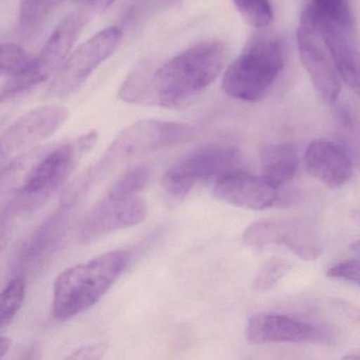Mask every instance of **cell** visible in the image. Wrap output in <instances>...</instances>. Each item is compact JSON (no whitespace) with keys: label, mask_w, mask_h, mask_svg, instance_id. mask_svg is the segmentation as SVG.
<instances>
[{"label":"cell","mask_w":360,"mask_h":360,"mask_svg":"<svg viewBox=\"0 0 360 360\" xmlns=\"http://www.w3.org/2000/svg\"><path fill=\"white\" fill-rule=\"evenodd\" d=\"M229 50L221 41H205L153 65L149 105L178 109L193 102L222 72Z\"/></svg>","instance_id":"1"},{"label":"cell","mask_w":360,"mask_h":360,"mask_svg":"<svg viewBox=\"0 0 360 360\" xmlns=\"http://www.w3.org/2000/svg\"><path fill=\"white\" fill-rule=\"evenodd\" d=\"M129 260V252L112 250L65 269L54 282V318L65 321L94 307L119 279Z\"/></svg>","instance_id":"2"},{"label":"cell","mask_w":360,"mask_h":360,"mask_svg":"<svg viewBox=\"0 0 360 360\" xmlns=\"http://www.w3.org/2000/svg\"><path fill=\"white\" fill-rule=\"evenodd\" d=\"M284 63L281 39L273 34L257 35L225 71L223 91L242 102H260L271 91Z\"/></svg>","instance_id":"3"},{"label":"cell","mask_w":360,"mask_h":360,"mask_svg":"<svg viewBox=\"0 0 360 360\" xmlns=\"http://www.w3.org/2000/svg\"><path fill=\"white\" fill-rule=\"evenodd\" d=\"M98 140L91 130L77 140L52 150L35 149L16 159L8 169V176H18V191L26 195H43L58 188L75 169L77 161L89 153Z\"/></svg>","instance_id":"4"},{"label":"cell","mask_w":360,"mask_h":360,"mask_svg":"<svg viewBox=\"0 0 360 360\" xmlns=\"http://www.w3.org/2000/svg\"><path fill=\"white\" fill-rule=\"evenodd\" d=\"M191 136L193 128L186 124L159 120H142L131 124L115 136L92 172L86 176L84 185L117 162L176 146Z\"/></svg>","instance_id":"5"},{"label":"cell","mask_w":360,"mask_h":360,"mask_svg":"<svg viewBox=\"0 0 360 360\" xmlns=\"http://www.w3.org/2000/svg\"><path fill=\"white\" fill-rule=\"evenodd\" d=\"M90 20V12L77 11L65 18L50 35L28 72L6 79L0 91L1 102L12 100L43 83L56 73L68 58L75 41Z\"/></svg>","instance_id":"6"},{"label":"cell","mask_w":360,"mask_h":360,"mask_svg":"<svg viewBox=\"0 0 360 360\" xmlns=\"http://www.w3.org/2000/svg\"><path fill=\"white\" fill-rule=\"evenodd\" d=\"M240 155L229 145H210L193 151L174 164L162 179L163 191L172 199L181 200L199 181L210 180L235 170Z\"/></svg>","instance_id":"7"},{"label":"cell","mask_w":360,"mask_h":360,"mask_svg":"<svg viewBox=\"0 0 360 360\" xmlns=\"http://www.w3.org/2000/svg\"><path fill=\"white\" fill-rule=\"evenodd\" d=\"M123 32L109 27L82 44L56 71L48 94L52 98H65L77 91L88 77L110 58L119 47Z\"/></svg>","instance_id":"8"},{"label":"cell","mask_w":360,"mask_h":360,"mask_svg":"<svg viewBox=\"0 0 360 360\" xmlns=\"http://www.w3.org/2000/svg\"><path fill=\"white\" fill-rule=\"evenodd\" d=\"M242 243L254 250H262L269 245H283L303 260H316L322 252L316 240L315 231L303 219L252 223L244 231Z\"/></svg>","instance_id":"9"},{"label":"cell","mask_w":360,"mask_h":360,"mask_svg":"<svg viewBox=\"0 0 360 360\" xmlns=\"http://www.w3.org/2000/svg\"><path fill=\"white\" fill-rule=\"evenodd\" d=\"M296 37L301 62L314 87L324 102L335 104L340 94L341 79L321 34L301 16Z\"/></svg>","instance_id":"10"},{"label":"cell","mask_w":360,"mask_h":360,"mask_svg":"<svg viewBox=\"0 0 360 360\" xmlns=\"http://www.w3.org/2000/svg\"><path fill=\"white\" fill-rule=\"evenodd\" d=\"M301 16L318 29L339 77L360 98V45L356 39L355 30L343 28L321 18L309 6L303 10Z\"/></svg>","instance_id":"11"},{"label":"cell","mask_w":360,"mask_h":360,"mask_svg":"<svg viewBox=\"0 0 360 360\" xmlns=\"http://www.w3.org/2000/svg\"><path fill=\"white\" fill-rule=\"evenodd\" d=\"M147 205L140 198L107 197L86 217L79 231V240L90 243L109 233L136 226L145 220Z\"/></svg>","instance_id":"12"},{"label":"cell","mask_w":360,"mask_h":360,"mask_svg":"<svg viewBox=\"0 0 360 360\" xmlns=\"http://www.w3.org/2000/svg\"><path fill=\"white\" fill-rule=\"evenodd\" d=\"M68 119L69 110L62 106L39 107L25 113L1 134V155H12L49 138Z\"/></svg>","instance_id":"13"},{"label":"cell","mask_w":360,"mask_h":360,"mask_svg":"<svg viewBox=\"0 0 360 360\" xmlns=\"http://www.w3.org/2000/svg\"><path fill=\"white\" fill-rule=\"evenodd\" d=\"M214 195L221 201L246 210H262L278 206L280 193L263 176L231 170L216 180Z\"/></svg>","instance_id":"14"},{"label":"cell","mask_w":360,"mask_h":360,"mask_svg":"<svg viewBox=\"0 0 360 360\" xmlns=\"http://www.w3.org/2000/svg\"><path fill=\"white\" fill-rule=\"evenodd\" d=\"M246 340L250 345L269 342H314L322 334L307 322L282 315H260L250 318L246 326Z\"/></svg>","instance_id":"15"},{"label":"cell","mask_w":360,"mask_h":360,"mask_svg":"<svg viewBox=\"0 0 360 360\" xmlns=\"http://www.w3.org/2000/svg\"><path fill=\"white\" fill-rule=\"evenodd\" d=\"M304 160L307 172L328 188L343 186L353 172L352 162L347 153L338 145L328 141L311 143Z\"/></svg>","instance_id":"16"},{"label":"cell","mask_w":360,"mask_h":360,"mask_svg":"<svg viewBox=\"0 0 360 360\" xmlns=\"http://www.w3.org/2000/svg\"><path fill=\"white\" fill-rule=\"evenodd\" d=\"M260 157L263 178L277 188L290 182L298 172V149L292 143L266 145Z\"/></svg>","instance_id":"17"},{"label":"cell","mask_w":360,"mask_h":360,"mask_svg":"<svg viewBox=\"0 0 360 360\" xmlns=\"http://www.w3.org/2000/svg\"><path fill=\"white\" fill-rule=\"evenodd\" d=\"M60 0H20L18 27L25 39L41 32Z\"/></svg>","instance_id":"18"},{"label":"cell","mask_w":360,"mask_h":360,"mask_svg":"<svg viewBox=\"0 0 360 360\" xmlns=\"http://www.w3.org/2000/svg\"><path fill=\"white\" fill-rule=\"evenodd\" d=\"M34 58L27 53L20 46L4 43L0 47V73L6 79L20 77L28 72Z\"/></svg>","instance_id":"19"},{"label":"cell","mask_w":360,"mask_h":360,"mask_svg":"<svg viewBox=\"0 0 360 360\" xmlns=\"http://www.w3.org/2000/svg\"><path fill=\"white\" fill-rule=\"evenodd\" d=\"M309 6L321 18L343 28L355 30V20L349 0H311Z\"/></svg>","instance_id":"20"},{"label":"cell","mask_w":360,"mask_h":360,"mask_svg":"<svg viewBox=\"0 0 360 360\" xmlns=\"http://www.w3.org/2000/svg\"><path fill=\"white\" fill-rule=\"evenodd\" d=\"M26 284L22 278L11 280L0 297V326L7 328L22 307Z\"/></svg>","instance_id":"21"},{"label":"cell","mask_w":360,"mask_h":360,"mask_svg":"<svg viewBox=\"0 0 360 360\" xmlns=\"http://www.w3.org/2000/svg\"><path fill=\"white\" fill-rule=\"evenodd\" d=\"M150 172L145 166H139L126 172L109 189L107 197L112 199L136 197L149 182Z\"/></svg>","instance_id":"22"},{"label":"cell","mask_w":360,"mask_h":360,"mask_svg":"<svg viewBox=\"0 0 360 360\" xmlns=\"http://www.w3.org/2000/svg\"><path fill=\"white\" fill-rule=\"evenodd\" d=\"M236 9L248 25L265 28L273 22L271 0H233Z\"/></svg>","instance_id":"23"},{"label":"cell","mask_w":360,"mask_h":360,"mask_svg":"<svg viewBox=\"0 0 360 360\" xmlns=\"http://www.w3.org/2000/svg\"><path fill=\"white\" fill-rule=\"evenodd\" d=\"M292 269L288 261L273 258L265 263L252 282V288L256 292H263L273 288Z\"/></svg>","instance_id":"24"},{"label":"cell","mask_w":360,"mask_h":360,"mask_svg":"<svg viewBox=\"0 0 360 360\" xmlns=\"http://www.w3.org/2000/svg\"><path fill=\"white\" fill-rule=\"evenodd\" d=\"M326 275L335 279H343L360 285V261L347 260L330 267Z\"/></svg>","instance_id":"25"},{"label":"cell","mask_w":360,"mask_h":360,"mask_svg":"<svg viewBox=\"0 0 360 360\" xmlns=\"http://www.w3.org/2000/svg\"><path fill=\"white\" fill-rule=\"evenodd\" d=\"M107 352V345L104 343H92V345H83L73 351L68 356V359H101L104 357Z\"/></svg>","instance_id":"26"},{"label":"cell","mask_w":360,"mask_h":360,"mask_svg":"<svg viewBox=\"0 0 360 360\" xmlns=\"http://www.w3.org/2000/svg\"><path fill=\"white\" fill-rule=\"evenodd\" d=\"M75 3L79 4L88 9H101V8H107L112 0H72Z\"/></svg>","instance_id":"27"},{"label":"cell","mask_w":360,"mask_h":360,"mask_svg":"<svg viewBox=\"0 0 360 360\" xmlns=\"http://www.w3.org/2000/svg\"><path fill=\"white\" fill-rule=\"evenodd\" d=\"M12 347V339L9 337L1 336L0 338V360H3Z\"/></svg>","instance_id":"28"},{"label":"cell","mask_w":360,"mask_h":360,"mask_svg":"<svg viewBox=\"0 0 360 360\" xmlns=\"http://www.w3.org/2000/svg\"><path fill=\"white\" fill-rule=\"evenodd\" d=\"M155 1L165 9H179L183 4V0H155Z\"/></svg>","instance_id":"29"},{"label":"cell","mask_w":360,"mask_h":360,"mask_svg":"<svg viewBox=\"0 0 360 360\" xmlns=\"http://www.w3.org/2000/svg\"><path fill=\"white\" fill-rule=\"evenodd\" d=\"M352 250L360 256V241L355 242L351 245Z\"/></svg>","instance_id":"30"}]
</instances>
